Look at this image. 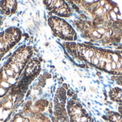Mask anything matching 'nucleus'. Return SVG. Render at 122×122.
Segmentation results:
<instances>
[{
	"instance_id": "obj_12",
	"label": "nucleus",
	"mask_w": 122,
	"mask_h": 122,
	"mask_svg": "<svg viewBox=\"0 0 122 122\" xmlns=\"http://www.w3.org/2000/svg\"><path fill=\"white\" fill-rule=\"evenodd\" d=\"M112 11L114 12V13H116L117 15H121V13H120V10H119V8L118 7V6L117 5V4H115L114 6V7H113V9H112Z\"/></svg>"
},
{
	"instance_id": "obj_5",
	"label": "nucleus",
	"mask_w": 122,
	"mask_h": 122,
	"mask_svg": "<svg viewBox=\"0 0 122 122\" xmlns=\"http://www.w3.org/2000/svg\"><path fill=\"white\" fill-rule=\"evenodd\" d=\"M99 63H100V59H97V57H93V58H92V62H91V64H92V66H96V67H98V66H99Z\"/></svg>"
},
{
	"instance_id": "obj_11",
	"label": "nucleus",
	"mask_w": 122,
	"mask_h": 122,
	"mask_svg": "<svg viewBox=\"0 0 122 122\" xmlns=\"http://www.w3.org/2000/svg\"><path fill=\"white\" fill-rule=\"evenodd\" d=\"M74 94H75V91L74 89H72L71 88H69L66 91V96H67V97H71V98Z\"/></svg>"
},
{
	"instance_id": "obj_17",
	"label": "nucleus",
	"mask_w": 122,
	"mask_h": 122,
	"mask_svg": "<svg viewBox=\"0 0 122 122\" xmlns=\"http://www.w3.org/2000/svg\"><path fill=\"white\" fill-rule=\"evenodd\" d=\"M3 111L4 109L0 107V119H2V117H3Z\"/></svg>"
},
{
	"instance_id": "obj_4",
	"label": "nucleus",
	"mask_w": 122,
	"mask_h": 122,
	"mask_svg": "<svg viewBox=\"0 0 122 122\" xmlns=\"http://www.w3.org/2000/svg\"><path fill=\"white\" fill-rule=\"evenodd\" d=\"M10 114H11L10 110H9V109H4V111H3L2 120H4V122L6 121V120L10 117Z\"/></svg>"
},
{
	"instance_id": "obj_15",
	"label": "nucleus",
	"mask_w": 122,
	"mask_h": 122,
	"mask_svg": "<svg viewBox=\"0 0 122 122\" xmlns=\"http://www.w3.org/2000/svg\"><path fill=\"white\" fill-rule=\"evenodd\" d=\"M6 93V91L5 89L2 88V87H0V97H3L4 95H5Z\"/></svg>"
},
{
	"instance_id": "obj_14",
	"label": "nucleus",
	"mask_w": 122,
	"mask_h": 122,
	"mask_svg": "<svg viewBox=\"0 0 122 122\" xmlns=\"http://www.w3.org/2000/svg\"><path fill=\"white\" fill-rule=\"evenodd\" d=\"M111 65H112V71H117V62L112 61H111Z\"/></svg>"
},
{
	"instance_id": "obj_3",
	"label": "nucleus",
	"mask_w": 122,
	"mask_h": 122,
	"mask_svg": "<svg viewBox=\"0 0 122 122\" xmlns=\"http://www.w3.org/2000/svg\"><path fill=\"white\" fill-rule=\"evenodd\" d=\"M121 59V56L119 52H112V61L115 62H119Z\"/></svg>"
},
{
	"instance_id": "obj_2",
	"label": "nucleus",
	"mask_w": 122,
	"mask_h": 122,
	"mask_svg": "<svg viewBox=\"0 0 122 122\" xmlns=\"http://www.w3.org/2000/svg\"><path fill=\"white\" fill-rule=\"evenodd\" d=\"M108 14H109V16L111 20H112L113 22H116V21H119V19H118V15H117L116 13H114L113 11H109V12H108Z\"/></svg>"
},
{
	"instance_id": "obj_13",
	"label": "nucleus",
	"mask_w": 122,
	"mask_h": 122,
	"mask_svg": "<svg viewBox=\"0 0 122 122\" xmlns=\"http://www.w3.org/2000/svg\"><path fill=\"white\" fill-rule=\"evenodd\" d=\"M42 76H43V77L46 80V79H51V74H50V73H49V72H44L43 74H42Z\"/></svg>"
},
{
	"instance_id": "obj_16",
	"label": "nucleus",
	"mask_w": 122,
	"mask_h": 122,
	"mask_svg": "<svg viewBox=\"0 0 122 122\" xmlns=\"http://www.w3.org/2000/svg\"><path fill=\"white\" fill-rule=\"evenodd\" d=\"M90 90L92 91V92H93V93H94V94H98L97 89H95L94 87H93V86H90Z\"/></svg>"
},
{
	"instance_id": "obj_18",
	"label": "nucleus",
	"mask_w": 122,
	"mask_h": 122,
	"mask_svg": "<svg viewBox=\"0 0 122 122\" xmlns=\"http://www.w3.org/2000/svg\"><path fill=\"white\" fill-rule=\"evenodd\" d=\"M96 75L99 77V76H102V72H101V71H97V72H96Z\"/></svg>"
},
{
	"instance_id": "obj_23",
	"label": "nucleus",
	"mask_w": 122,
	"mask_h": 122,
	"mask_svg": "<svg viewBox=\"0 0 122 122\" xmlns=\"http://www.w3.org/2000/svg\"><path fill=\"white\" fill-rule=\"evenodd\" d=\"M62 62H63V64H65V65L66 64V61H64V60H62Z\"/></svg>"
},
{
	"instance_id": "obj_25",
	"label": "nucleus",
	"mask_w": 122,
	"mask_h": 122,
	"mask_svg": "<svg viewBox=\"0 0 122 122\" xmlns=\"http://www.w3.org/2000/svg\"><path fill=\"white\" fill-rule=\"evenodd\" d=\"M0 122H4V121L2 120V119H0Z\"/></svg>"
},
{
	"instance_id": "obj_10",
	"label": "nucleus",
	"mask_w": 122,
	"mask_h": 122,
	"mask_svg": "<svg viewBox=\"0 0 122 122\" xmlns=\"http://www.w3.org/2000/svg\"><path fill=\"white\" fill-rule=\"evenodd\" d=\"M7 82L10 85H14L16 83V77H9V79H7Z\"/></svg>"
},
{
	"instance_id": "obj_24",
	"label": "nucleus",
	"mask_w": 122,
	"mask_h": 122,
	"mask_svg": "<svg viewBox=\"0 0 122 122\" xmlns=\"http://www.w3.org/2000/svg\"><path fill=\"white\" fill-rule=\"evenodd\" d=\"M87 104H88L89 106H91V103H90V102H87Z\"/></svg>"
},
{
	"instance_id": "obj_21",
	"label": "nucleus",
	"mask_w": 122,
	"mask_h": 122,
	"mask_svg": "<svg viewBox=\"0 0 122 122\" xmlns=\"http://www.w3.org/2000/svg\"><path fill=\"white\" fill-rule=\"evenodd\" d=\"M24 122H29V119H24Z\"/></svg>"
},
{
	"instance_id": "obj_20",
	"label": "nucleus",
	"mask_w": 122,
	"mask_h": 122,
	"mask_svg": "<svg viewBox=\"0 0 122 122\" xmlns=\"http://www.w3.org/2000/svg\"><path fill=\"white\" fill-rule=\"evenodd\" d=\"M78 39V36H77V34H76L74 36V41H76Z\"/></svg>"
},
{
	"instance_id": "obj_9",
	"label": "nucleus",
	"mask_w": 122,
	"mask_h": 122,
	"mask_svg": "<svg viewBox=\"0 0 122 122\" xmlns=\"http://www.w3.org/2000/svg\"><path fill=\"white\" fill-rule=\"evenodd\" d=\"M0 85H1V87L5 89H7L10 87V84L7 82V81H1L0 83Z\"/></svg>"
},
{
	"instance_id": "obj_19",
	"label": "nucleus",
	"mask_w": 122,
	"mask_h": 122,
	"mask_svg": "<svg viewBox=\"0 0 122 122\" xmlns=\"http://www.w3.org/2000/svg\"><path fill=\"white\" fill-rule=\"evenodd\" d=\"M118 109H119V114H122V106H120V107H119Z\"/></svg>"
},
{
	"instance_id": "obj_8",
	"label": "nucleus",
	"mask_w": 122,
	"mask_h": 122,
	"mask_svg": "<svg viewBox=\"0 0 122 122\" xmlns=\"http://www.w3.org/2000/svg\"><path fill=\"white\" fill-rule=\"evenodd\" d=\"M97 29V31L99 32V34H101V35H104L105 34V33L107 32V31L108 30V29H107L106 28H104V27H98V28H97L96 29Z\"/></svg>"
},
{
	"instance_id": "obj_1",
	"label": "nucleus",
	"mask_w": 122,
	"mask_h": 122,
	"mask_svg": "<svg viewBox=\"0 0 122 122\" xmlns=\"http://www.w3.org/2000/svg\"><path fill=\"white\" fill-rule=\"evenodd\" d=\"M16 0H1L0 1V14L9 15L16 11Z\"/></svg>"
},
{
	"instance_id": "obj_22",
	"label": "nucleus",
	"mask_w": 122,
	"mask_h": 122,
	"mask_svg": "<svg viewBox=\"0 0 122 122\" xmlns=\"http://www.w3.org/2000/svg\"><path fill=\"white\" fill-rule=\"evenodd\" d=\"M93 1H94V3H98V2H99L100 0H93Z\"/></svg>"
},
{
	"instance_id": "obj_7",
	"label": "nucleus",
	"mask_w": 122,
	"mask_h": 122,
	"mask_svg": "<svg viewBox=\"0 0 122 122\" xmlns=\"http://www.w3.org/2000/svg\"><path fill=\"white\" fill-rule=\"evenodd\" d=\"M13 107V103L10 101V100H8L4 104V107L5 108V109H9L10 110Z\"/></svg>"
},
{
	"instance_id": "obj_6",
	"label": "nucleus",
	"mask_w": 122,
	"mask_h": 122,
	"mask_svg": "<svg viewBox=\"0 0 122 122\" xmlns=\"http://www.w3.org/2000/svg\"><path fill=\"white\" fill-rule=\"evenodd\" d=\"M104 70L107 72V73H111L112 71V65H111V62H107L105 66H104Z\"/></svg>"
}]
</instances>
